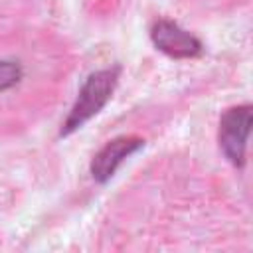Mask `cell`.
<instances>
[{"instance_id": "obj_1", "label": "cell", "mask_w": 253, "mask_h": 253, "mask_svg": "<svg viewBox=\"0 0 253 253\" xmlns=\"http://www.w3.org/2000/svg\"><path fill=\"white\" fill-rule=\"evenodd\" d=\"M57 71V63L47 59V47L30 43H0V115L8 121L12 115L32 111L45 95L47 83Z\"/></svg>"}, {"instance_id": "obj_2", "label": "cell", "mask_w": 253, "mask_h": 253, "mask_svg": "<svg viewBox=\"0 0 253 253\" xmlns=\"http://www.w3.org/2000/svg\"><path fill=\"white\" fill-rule=\"evenodd\" d=\"M119 75H121V67L113 65V67H105V69L91 73L83 81V85L77 93V99L73 101L63 125H61L63 136L81 128L87 121H91L95 115L101 113V109L111 101V97L115 93Z\"/></svg>"}, {"instance_id": "obj_3", "label": "cell", "mask_w": 253, "mask_h": 253, "mask_svg": "<svg viewBox=\"0 0 253 253\" xmlns=\"http://www.w3.org/2000/svg\"><path fill=\"white\" fill-rule=\"evenodd\" d=\"M251 128V107L237 105L227 109L219 119V148L223 156L237 168L245 164L247 156V138Z\"/></svg>"}, {"instance_id": "obj_4", "label": "cell", "mask_w": 253, "mask_h": 253, "mask_svg": "<svg viewBox=\"0 0 253 253\" xmlns=\"http://www.w3.org/2000/svg\"><path fill=\"white\" fill-rule=\"evenodd\" d=\"M150 38H152V43L156 45V49H160L162 53L176 57V59L196 57L204 49L202 42L194 34L180 28L172 20H156L150 30Z\"/></svg>"}, {"instance_id": "obj_5", "label": "cell", "mask_w": 253, "mask_h": 253, "mask_svg": "<svg viewBox=\"0 0 253 253\" xmlns=\"http://www.w3.org/2000/svg\"><path fill=\"white\" fill-rule=\"evenodd\" d=\"M144 146V140L140 136H117L109 140L91 160V176L95 182L105 184L109 182L115 172L123 166L126 158H130L134 152H138Z\"/></svg>"}]
</instances>
